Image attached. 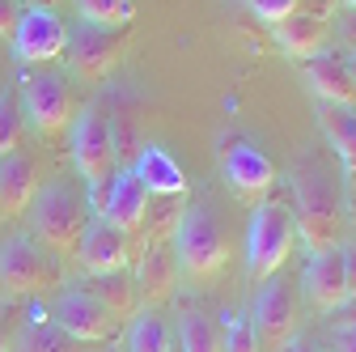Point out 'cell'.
I'll return each mask as SVG.
<instances>
[{"mask_svg":"<svg viewBox=\"0 0 356 352\" xmlns=\"http://www.w3.org/2000/svg\"><path fill=\"white\" fill-rule=\"evenodd\" d=\"M293 221H297V242L305 250H327L339 246L343 234V191L335 183V174L327 170L323 157H301L293 166Z\"/></svg>","mask_w":356,"mask_h":352,"instance_id":"cell-1","label":"cell"},{"mask_svg":"<svg viewBox=\"0 0 356 352\" xmlns=\"http://www.w3.org/2000/svg\"><path fill=\"white\" fill-rule=\"evenodd\" d=\"M26 212H30L34 238L47 250H56V255H72L76 242H81L85 221L94 216L85 187L76 179H68V174H56L51 183H38V191H34Z\"/></svg>","mask_w":356,"mask_h":352,"instance_id":"cell-2","label":"cell"},{"mask_svg":"<svg viewBox=\"0 0 356 352\" xmlns=\"http://www.w3.org/2000/svg\"><path fill=\"white\" fill-rule=\"evenodd\" d=\"M68 136H72V166H76V179L89 195V208H98L111 174L119 170V141H115V127L111 115L94 102L72 115L68 123Z\"/></svg>","mask_w":356,"mask_h":352,"instance_id":"cell-3","label":"cell"},{"mask_svg":"<svg viewBox=\"0 0 356 352\" xmlns=\"http://www.w3.org/2000/svg\"><path fill=\"white\" fill-rule=\"evenodd\" d=\"M174 259H178V272L191 276V280H212L229 259V246H225V230L212 216L208 204H187L183 216L174 225Z\"/></svg>","mask_w":356,"mask_h":352,"instance_id":"cell-4","label":"cell"},{"mask_svg":"<svg viewBox=\"0 0 356 352\" xmlns=\"http://www.w3.org/2000/svg\"><path fill=\"white\" fill-rule=\"evenodd\" d=\"M297 246V221L284 200H263L250 212V234H246V272L250 280L276 276Z\"/></svg>","mask_w":356,"mask_h":352,"instance_id":"cell-5","label":"cell"},{"mask_svg":"<svg viewBox=\"0 0 356 352\" xmlns=\"http://www.w3.org/2000/svg\"><path fill=\"white\" fill-rule=\"evenodd\" d=\"M60 285V263L34 234H9L0 242V293L34 297Z\"/></svg>","mask_w":356,"mask_h":352,"instance_id":"cell-6","label":"cell"},{"mask_svg":"<svg viewBox=\"0 0 356 352\" xmlns=\"http://www.w3.org/2000/svg\"><path fill=\"white\" fill-rule=\"evenodd\" d=\"M22 115L26 123L38 131V136H56L64 131L76 115V98L68 90V81H60L56 72H26L22 77V90H17Z\"/></svg>","mask_w":356,"mask_h":352,"instance_id":"cell-7","label":"cell"},{"mask_svg":"<svg viewBox=\"0 0 356 352\" xmlns=\"http://www.w3.org/2000/svg\"><path fill=\"white\" fill-rule=\"evenodd\" d=\"M47 319H51L64 335H72L81 348H89V344H106V339L119 331V319H111L106 305H102L94 293H89V289H76V285H68V289L56 293Z\"/></svg>","mask_w":356,"mask_h":352,"instance_id":"cell-8","label":"cell"},{"mask_svg":"<svg viewBox=\"0 0 356 352\" xmlns=\"http://www.w3.org/2000/svg\"><path fill=\"white\" fill-rule=\"evenodd\" d=\"M123 47H127V34H123L119 26L76 22V26H68L64 60H68V68H72L81 81H102V77L123 60Z\"/></svg>","mask_w":356,"mask_h":352,"instance_id":"cell-9","label":"cell"},{"mask_svg":"<svg viewBox=\"0 0 356 352\" xmlns=\"http://www.w3.org/2000/svg\"><path fill=\"white\" fill-rule=\"evenodd\" d=\"M259 285L263 289L254 293L250 323H254V335H259V344L267 352H280L297 335V285L289 276H280V272L259 280Z\"/></svg>","mask_w":356,"mask_h":352,"instance_id":"cell-10","label":"cell"},{"mask_svg":"<svg viewBox=\"0 0 356 352\" xmlns=\"http://www.w3.org/2000/svg\"><path fill=\"white\" fill-rule=\"evenodd\" d=\"M68 47V22L56 13V5H26L13 30V60L17 64H51Z\"/></svg>","mask_w":356,"mask_h":352,"instance_id":"cell-11","label":"cell"},{"mask_svg":"<svg viewBox=\"0 0 356 352\" xmlns=\"http://www.w3.org/2000/svg\"><path fill=\"white\" fill-rule=\"evenodd\" d=\"M220 174H225V187L242 200V204H263L276 187V166L263 149H254L250 141H229L220 153Z\"/></svg>","mask_w":356,"mask_h":352,"instance_id":"cell-12","label":"cell"},{"mask_svg":"<svg viewBox=\"0 0 356 352\" xmlns=\"http://www.w3.org/2000/svg\"><path fill=\"white\" fill-rule=\"evenodd\" d=\"M76 268L89 272V276H111V272H123L127 259H131V234H123L119 225H111L106 216H89L85 230H81V242L72 250Z\"/></svg>","mask_w":356,"mask_h":352,"instance_id":"cell-13","label":"cell"},{"mask_svg":"<svg viewBox=\"0 0 356 352\" xmlns=\"http://www.w3.org/2000/svg\"><path fill=\"white\" fill-rule=\"evenodd\" d=\"M149 200H153V195L145 191V183L136 179V174H131V170H115L94 212H98V216H106L111 225H119L123 234H131V238H136V234L145 230Z\"/></svg>","mask_w":356,"mask_h":352,"instance_id":"cell-14","label":"cell"},{"mask_svg":"<svg viewBox=\"0 0 356 352\" xmlns=\"http://www.w3.org/2000/svg\"><path fill=\"white\" fill-rule=\"evenodd\" d=\"M305 293L318 310H339V305L352 297V285H348V250L343 242L339 246H327V250H314L305 263Z\"/></svg>","mask_w":356,"mask_h":352,"instance_id":"cell-15","label":"cell"},{"mask_svg":"<svg viewBox=\"0 0 356 352\" xmlns=\"http://www.w3.org/2000/svg\"><path fill=\"white\" fill-rule=\"evenodd\" d=\"M136 293L149 310L165 305L174 297V285H178V259H174V246L170 242H145L140 250V263H136Z\"/></svg>","mask_w":356,"mask_h":352,"instance_id":"cell-16","label":"cell"},{"mask_svg":"<svg viewBox=\"0 0 356 352\" xmlns=\"http://www.w3.org/2000/svg\"><path fill=\"white\" fill-rule=\"evenodd\" d=\"M301 68H305L309 90L318 94V102H331V106H356V85H352V77H348L339 51H318V56L301 60Z\"/></svg>","mask_w":356,"mask_h":352,"instance_id":"cell-17","label":"cell"},{"mask_svg":"<svg viewBox=\"0 0 356 352\" xmlns=\"http://www.w3.org/2000/svg\"><path fill=\"white\" fill-rule=\"evenodd\" d=\"M327 30H331L327 17H323V13H309V9H297V13L272 22L276 42H280L293 60H309V56L327 51Z\"/></svg>","mask_w":356,"mask_h":352,"instance_id":"cell-18","label":"cell"},{"mask_svg":"<svg viewBox=\"0 0 356 352\" xmlns=\"http://www.w3.org/2000/svg\"><path fill=\"white\" fill-rule=\"evenodd\" d=\"M38 191V166L30 153H9L0 157V216H22Z\"/></svg>","mask_w":356,"mask_h":352,"instance_id":"cell-19","label":"cell"},{"mask_svg":"<svg viewBox=\"0 0 356 352\" xmlns=\"http://www.w3.org/2000/svg\"><path fill=\"white\" fill-rule=\"evenodd\" d=\"M131 174L145 183L149 195H187L183 166H178L170 157V149H161V145H145L140 157H136V166H131Z\"/></svg>","mask_w":356,"mask_h":352,"instance_id":"cell-20","label":"cell"},{"mask_svg":"<svg viewBox=\"0 0 356 352\" xmlns=\"http://www.w3.org/2000/svg\"><path fill=\"white\" fill-rule=\"evenodd\" d=\"M318 127H323L327 145L335 149L343 174L356 183V106H331V102H323L318 106Z\"/></svg>","mask_w":356,"mask_h":352,"instance_id":"cell-21","label":"cell"},{"mask_svg":"<svg viewBox=\"0 0 356 352\" xmlns=\"http://www.w3.org/2000/svg\"><path fill=\"white\" fill-rule=\"evenodd\" d=\"M13 352H81V344H76L72 335H64L42 310H34V314L22 323V331H17V339H13Z\"/></svg>","mask_w":356,"mask_h":352,"instance_id":"cell-22","label":"cell"},{"mask_svg":"<svg viewBox=\"0 0 356 352\" xmlns=\"http://www.w3.org/2000/svg\"><path fill=\"white\" fill-rule=\"evenodd\" d=\"M89 293H94L102 305H106V310H111V319H131V314H136L140 310V293H136V280H131L127 272H111V276H94V289H89Z\"/></svg>","mask_w":356,"mask_h":352,"instance_id":"cell-23","label":"cell"},{"mask_svg":"<svg viewBox=\"0 0 356 352\" xmlns=\"http://www.w3.org/2000/svg\"><path fill=\"white\" fill-rule=\"evenodd\" d=\"M178 348L183 352H225V339H220V323L204 310H187L178 319Z\"/></svg>","mask_w":356,"mask_h":352,"instance_id":"cell-24","label":"cell"},{"mask_svg":"<svg viewBox=\"0 0 356 352\" xmlns=\"http://www.w3.org/2000/svg\"><path fill=\"white\" fill-rule=\"evenodd\" d=\"M127 352H170V327L157 310H140L127 331Z\"/></svg>","mask_w":356,"mask_h":352,"instance_id":"cell-25","label":"cell"},{"mask_svg":"<svg viewBox=\"0 0 356 352\" xmlns=\"http://www.w3.org/2000/svg\"><path fill=\"white\" fill-rule=\"evenodd\" d=\"M26 141V115L17 102V90H0V157L17 153Z\"/></svg>","mask_w":356,"mask_h":352,"instance_id":"cell-26","label":"cell"},{"mask_svg":"<svg viewBox=\"0 0 356 352\" xmlns=\"http://www.w3.org/2000/svg\"><path fill=\"white\" fill-rule=\"evenodd\" d=\"M72 5H76L81 22H94V26H119V30H127L131 17H136V5H131V0H72Z\"/></svg>","mask_w":356,"mask_h":352,"instance_id":"cell-27","label":"cell"},{"mask_svg":"<svg viewBox=\"0 0 356 352\" xmlns=\"http://www.w3.org/2000/svg\"><path fill=\"white\" fill-rule=\"evenodd\" d=\"M220 339H225V352H259V335L254 323L242 314H229L225 327H220Z\"/></svg>","mask_w":356,"mask_h":352,"instance_id":"cell-28","label":"cell"},{"mask_svg":"<svg viewBox=\"0 0 356 352\" xmlns=\"http://www.w3.org/2000/svg\"><path fill=\"white\" fill-rule=\"evenodd\" d=\"M301 5H305V0H254V5H250V9H254V13H259V17H263L267 26H272V22H280V17H289V13H297Z\"/></svg>","mask_w":356,"mask_h":352,"instance_id":"cell-29","label":"cell"},{"mask_svg":"<svg viewBox=\"0 0 356 352\" xmlns=\"http://www.w3.org/2000/svg\"><path fill=\"white\" fill-rule=\"evenodd\" d=\"M335 38L343 42L348 51H356V9L343 5V13H339V22H335Z\"/></svg>","mask_w":356,"mask_h":352,"instance_id":"cell-30","label":"cell"},{"mask_svg":"<svg viewBox=\"0 0 356 352\" xmlns=\"http://www.w3.org/2000/svg\"><path fill=\"white\" fill-rule=\"evenodd\" d=\"M17 17H22V5H17V0H0V38H13Z\"/></svg>","mask_w":356,"mask_h":352,"instance_id":"cell-31","label":"cell"},{"mask_svg":"<svg viewBox=\"0 0 356 352\" xmlns=\"http://www.w3.org/2000/svg\"><path fill=\"white\" fill-rule=\"evenodd\" d=\"M331 348L335 352H356V323H339L335 335H331Z\"/></svg>","mask_w":356,"mask_h":352,"instance_id":"cell-32","label":"cell"},{"mask_svg":"<svg viewBox=\"0 0 356 352\" xmlns=\"http://www.w3.org/2000/svg\"><path fill=\"white\" fill-rule=\"evenodd\" d=\"M9 339H13V331H9V310L0 305V352H9Z\"/></svg>","mask_w":356,"mask_h":352,"instance_id":"cell-33","label":"cell"},{"mask_svg":"<svg viewBox=\"0 0 356 352\" xmlns=\"http://www.w3.org/2000/svg\"><path fill=\"white\" fill-rule=\"evenodd\" d=\"M280 352H314V348H309V344H305L301 335H293V339H289V344H284Z\"/></svg>","mask_w":356,"mask_h":352,"instance_id":"cell-34","label":"cell"},{"mask_svg":"<svg viewBox=\"0 0 356 352\" xmlns=\"http://www.w3.org/2000/svg\"><path fill=\"white\" fill-rule=\"evenodd\" d=\"M343 68H348V77H352V85H356V51L343 56Z\"/></svg>","mask_w":356,"mask_h":352,"instance_id":"cell-35","label":"cell"},{"mask_svg":"<svg viewBox=\"0 0 356 352\" xmlns=\"http://www.w3.org/2000/svg\"><path fill=\"white\" fill-rule=\"evenodd\" d=\"M343 5H348V9H356V0H343Z\"/></svg>","mask_w":356,"mask_h":352,"instance_id":"cell-36","label":"cell"},{"mask_svg":"<svg viewBox=\"0 0 356 352\" xmlns=\"http://www.w3.org/2000/svg\"><path fill=\"white\" fill-rule=\"evenodd\" d=\"M42 5H60V0H42Z\"/></svg>","mask_w":356,"mask_h":352,"instance_id":"cell-37","label":"cell"},{"mask_svg":"<svg viewBox=\"0 0 356 352\" xmlns=\"http://www.w3.org/2000/svg\"><path fill=\"white\" fill-rule=\"evenodd\" d=\"M81 352H85V348H81Z\"/></svg>","mask_w":356,"mask_h":352,"instance_id":"cell-38","label":"cell"}]
</instances>
